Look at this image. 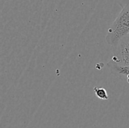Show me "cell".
Segmentation results:
<instances>
[{"label": "cell", "mask_w": 129, "mask_h": 128, "mask_svg": "<svg viewBox=\"0 0 129 128\" xmlns=\"http://www.w3.org/2000/svg\"><path fill=\"white\" fill-rule=\"evenodd\" d=\"M122 10L108 30L106 41L113 46L129 34V0H117Z\"/></svg>", "instance_id": "1"}, {"label": "cell", "mask_w": 129, "mask_h": 128, "mask_svg": "<svg viewBox=\"0 0 129 128\" xmlns=\"http://www.w3.org/2000/svg\"><path fill=\"white\" fill-rule=\"evenodd\" d=\"M111 60L120 65L129 66V34L113 46V57Z\"/></svg>", "instance_id": "2"}, {"label": "cell", "mask_w": 129, "mask_h": 128, "mask_svg": "<svg viewBox=\"0 0 129 128\" xmlns=\"http://www.w3.org/2000/svg\"><path fill=\"white\" fill-rule=\"evenodd\" d=\"M107 67L112 74L117 77H126L129 75V66L122 65L111 60L107 63Z\"/></svg>", "instance_id": "3"}, {"label": "cell", "mask_w": 129, "mask_h": 128, "mask_svg": "<svg viewBox=\"0 0 129 128\" xmlns=\"http://www.w3.org/2000/svg\"><path fill=\"white\" fill-rule=\"evenodd\" d=\"M93 90H94V94L96 95L97 97L102 99V100H108V98H109L107 91L104 88L100 87H94Z\"/></svg>", "instance_id": "4"}, {"label": "cell", "mask_w": 129, "mask_h": 128, "mask_svg": "<svg viewBox=\"0 0 129 128\" xmlns=\"http://www.w3.org/2000/svg\"><path fill=\"white\" fill-rule=\"evenodd\" d=\"M126 79H127V82H128V84H129V75H127V78H126Z\"/></svg>", "instance_id": "5"}]
</instances>
